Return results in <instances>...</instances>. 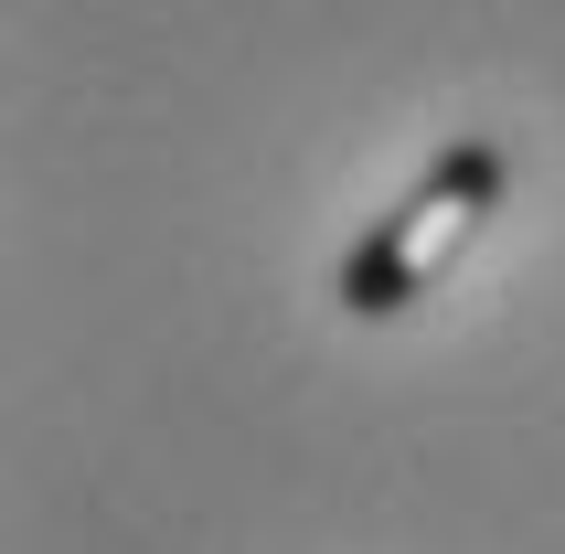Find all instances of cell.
Returning <instances> with one entry per match:
<instances>
[{
    "mask_svg": "<svg viewBox=\"0 0 565 554\" xmlns=\"http://www.w3.org/2000/svg\"><path fill=\"white\" fill-rule=\"evenodd\" d=\"M502 182H512L502 139H448V150L406 182V203L374 214V235L352 246L342 309H352V320H395V309H416L427 288H438V267L480 235V214L502 203Z\"/></svg>",
    "mask_w": 565,
    "mask_h": 554,
    "instance_id": "cell-1",
    "label": "cell"
}]
</instances>
